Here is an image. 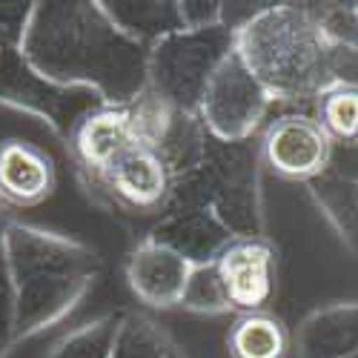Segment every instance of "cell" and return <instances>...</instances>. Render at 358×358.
I'll return each instance as SVG.
<instances>
[{"label": "cell", "mask_w": 358, "mask_h": 358, "mask_svg": "<svg viewBox=\"0 0 358 358\" xmlns=\"http://www.w3.org/2000/svg\"><path fill=\"white\" fill-rule=\"evenodd\" d=\"M350 184H352V192H355V198H358V178H352Z\"/></svg>", "instance_id": "cell-20"}, {"label": "cell", "mask_w": 358, "mask_h": 358, "mask_svg": "<svg viewBox=\"0 0 358 358\" xmlns=\"http://www.w3.org/2000/svg\"><path fill=\"white\" fill-rule=\"evenodd\" d=\"M315 121L333 146H350L358 141V89L330 86L315 98Z\"/></svg>", "instance_id": "cell-16"}, {"label": "cell", "mask_w": 358, "mask_h": 358, "mask_svg": "<svg viewBox=\"0 0 358 358\" xmlns=\"http://www.w3.org/2000/svg\"><path fill=\"white\" fill-rule=\"evenodd\" d=\"M270 103V92L258 83V78L244 66V61L232 49L206 83L198 117L215 141L244 143L264 121Z\"/></svg>", "instance_id": "cell-4"}, {"label": "cell", "mask_w": 358, "mask_h": 358, "mask_svg": "<svg viewBox=\"0 0 358 358\" xmlns=\"http://www.w3.org/2000/svg\"><path fill=\"white\" fill-rule=\"evenodd\" d=\"M127 115H129V129H132V141L138 146H146V149H161V143L166 141L175 117H178V109L169 106L164 98H158L152 89H143V92L127 106Z\"/></svg>", "instance_id": "cell-17"}, {"label": "cell", "mask_w": 358, "mask_h": 358, "mask_svg": "<svg viewBox=\"0 0 358 358\" xmlns=\"http://www.w3.org/2000/svg\"><path fill=\"white\" fill-rule=\"evenodd\" d=\"M315 201L321 203L324 215L330 218L336 232L341 235V241L358 255V198L352 192V184L347 178H336L330 172H324L321 178L310 181Z\"/></svg>", "instance_id": "cell-15"}, {"label": "cell", "mask_w": 358, "mask_h": 358, "mask_svg": "<svg viewBox=\"0 0 358 358\" xmlns=\"http://www.w3.org/2000/svg\"><path fill=\"white\" fill-rule=\"evenodd\" d=\"M101 6L127 38L149 49L169 35L184 32L178 3H127V0H117V3H101Z\"/></svg>", "instance_id": "cell-13"}, {"label": "cell", "mask_w": 358, "mask_h": 358, "mask_svg": "<svg viewBox=\"0 0 358 358\" xmlns=\"http://www.w3.org/2000/svg\"><path fill=\"white\" fill-rule=\"evenodd\" d=\"M355 17H358V3H355Z\"/></svg>", "instance_id": "cell-21"}, {"label": "cell", "mask_w": 358, "mask_h": 358, "mask_svg": "<svg viewBox=\"0 0 358 358\" xmlns=\"http://www.w3.org/2000/svg\"><path fill=\"white\" fill-rule=\"evenodd\" d=\"M358 352V301L313 313L298 333V358H350Z\"/></svg>", "instance_id": "cell-11"}, {"label": "cell", "mask_w": 358, "mask_h": 358, "mask_svg": "<svg viewBox=\"0 0 358 358\" xmlns=\"http://www.w3.org/2000/svg\"><path fill=\"white\" fill-rule=\"evenodd\" d=\"M235 49V35L224 26L201 29V32H178L158 41L149 49L146 89H152L178 112L198 115L206 83Z\"/></svg>", "instance_id": "cell-3"}, {"label": "cell", "mask_w": 358, "mask_h": 358, "mask_svg": "<svg viewBox=\"0 0 358 358\" xmlns=\"http://www.w3.org/2000/svg\"><path fill=\"white\" fill-rule=\"evenodd\" d=\"M327 78H330V86L358 89V43L330 41V49H327Z\"/></svg>", "instance_id": "cell-19"}, {"label": "cell", "mask_w": 358, "mask_h": 358, "mask_svg": "<svg viewBox=\"0 0 358 358\" xmlns=\"http://www.w3.org/2000/svg\"><path fill=\"white\" fill-rule=\"evenodd\" d=\"M333 143L313 115H284L264 132V164L287 181H315L330 166Z\"/></svg>", "instance_id": "cell-5"}, {"label": "cell", "mask_w": 358, "mask_h": 358, "mask_svg": "<svg viewBox=\"0 0 358 358\" xmlns=\"http://www.w3.org/2000/svg\"><path fill=\"white\" fill-rule=\"evenodd\" d=\"M327 38L313 3H266L235 32V55L273 101H315L330 89Z\"/></svg>", "instance_id": "cell-2"}, {"label": "cell", "mask_w": 358, "mask_h": 358, "mask_svg": "<svg viewBox=\"0 0 358 358\" xmlns=\"http://www.w3.org/2000/svg\"><path fill=\"white\" fill-rule=\"evenodd\" d=\"M72 143L78 161L101 178L127 149L138 146L132 141L127 106H98L83 115L80 124L75 127Z\"/></svg>", "instance_id": "cell-9"}, {"label": "cell", "mask_w": 358, "mask_h": 358, "mask_svg": "<svg viewBox=\"0 0 358 358\" xmlns=\"http://www.w3.org/2000/svg\"><path fill=\"white\" fill-rule=\"evenodd\" d=\"M181 307L189 310V313H203V315L227 313L232 307L215 261L192 264V273L187 278V289H184V298H181Z\"/></svg>", "instance_id": "cell-18"}, {"label": "cell", "mask_w": 358, "mask_h": 358, "mask_svg": "<svg viewBox=\"0 0 358 358\" xmlns=\"http://www.w3.org/2000/svg\"><path fill=\"white\" fill-rule=\"evenodd\" d=\"M215 266L224 278L229 304L261 313L275 292V250L261 235H238L221 247Z\"/></svg>", "instance_id": "cell-6"}, {"label": "cell", "mask_w": 358, "mask_h": 358, "mask_svg": "<svg viewBox=\"0 0 358 358\" xmlns=\"http://www.w3.org/2000/svg\"><path fill=\"white\" fill-rule=\"evenodd\" d=\"M26 64L43 80L129 106L146 89L149 46L127 38L101 3H38L26 32Z\"/></svg>", "instance_id": "cell-1"}, {"label": "cell", "mask_w": 358, "mask_h": 358, "mask_svg": "<svg viewBox=\"0 0 358 358\" xmlns=\"http://www.w3.org/2000/svg\"><path fill=\"white\" fill-rule=\"evenodd\" d=\"M152 238L172 247L175 252H181L189 264H206V261H215L221 247L235 235L213 215V210L195 206V210L169 218Z\"/></svg>", "instance_id": "cell-12"}, {"label": "cell", "mask_w": 358, "mask_h": 358, "mask_svg": "<svg viewBox=\"0 0 358 358\" xmlns=\"http://www.w3.org/2000/svg\"><path fill=\"white\" fill-rule=\"evenodd\" d=\"M109 189L135 210H155L172 195V175L155 149L132 146L103 175Z\"/></svg>", "instance_id": "cell-8"}, {"label": "cell", "mask_w": 358, "mask_h": 358, "mask_svg": "<svg viewBox=\"0 0 358 358\" xmlns=\"http://www.w3.org/2000/svg\"><path fill=\"white\" fill-rule=\"evenodd\" d=\"M227 347L232 358H284L289 350V336L275 315L247 313L232 324Z\"/></svg>", "instance_id": "cell-14"}, {"label": "cell", "mask_w": 358, "mask_h": 358, "mask_svg": "<svg viewBox=\"0 0 358 358\" xmlns=\"http://www.w3.org/2000/svg\"><path fill=\"white\" fill-rule=\"evenodd\" d=\"M55 187V169L43 149L23 141L0 143V201L35 206Z\"/></svg>", "instance_id": "cell-10"}, {"label": "cell", "mask_w": 358, "mask_h": 358, "mask_svg": "<svg viewBox=\"0 0 358 358\" xmlns=\"http://www.w3.org/2000/svg\"><path fill=\"white\" fill-rule=\"evenodd\" d=\"M350 358H358V352H355V355H350Z\"/></svg>", "instance_id": "cell-22"}, {"label": "cell", "mask_w": 358, "mask_h": 358, "mask_svg": "<svg viewBox=\"0 0 358 358\" xmlns=\"http://www.w3.org/2000/svg\"><path fill=\"white\" fill-rule=\"evenodd\" d=\"M189 273L192 264L155 238H146L143 244H138L127 264V278L138 301L158 310L181 304Z\"/></svg>", "instance_id": "cell-7"}, {"label": "cell", "mask_w": 358, "mask_h": 358, "mask_svg": "<svg viewBox=\"0 0 358 358\" xmlns=\"http://www.w3.org/2000/svg\"><path fill=\"white\" fill-rule=\"evenodd\" d=\"M0 213H3V206H0Z\"/></svg>", "instance_id": "cell-23"}]
</instances>
